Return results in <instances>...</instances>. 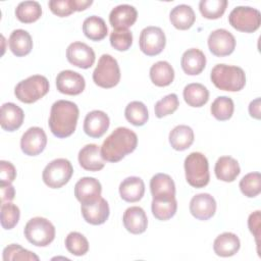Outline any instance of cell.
<instances>
[{"label": "cell", "instance_id": "1", "mask_svg": "<svg viewBox=\"0 0 261 261\" xmlns=\"http://www.w3.org/2000/svg\"><path fill=\"white\" fill-rule=\"evenodd\" d=\"M79 114V107L75 103L67 100L54 102L51 106L48 122L51 133L59 139L71 136L75 130Z\"/></svg>", "mask_w": 261, "mask_h": 261}, {"label": "cell", "instance_id": "2", "mask_svg": "<svg viewBox=\"0 0 261 261\" xmlns=\"http://www.w3.org/2000/svg\"><path fill=\"white\" fill-rule=\"evenodd\" d=\"M137 145L136 133L127 127L119 126L104 140L101 146V155L104 160L115 163L134 152Z\"/></svg>", "mask_w": 261, "mask_h": 261}, {"label": "cell", "instance_id": "3", "mask_svg": "<svg viewBox=\"0 0 261 261\" xmlns=\"http://www.w3.org/2000/svg\"><path fill=\"white\" fill-rule=\"evenodd\" d=\"M213 85L222 91L239 92L246 85V74L243 68L234 65L216 64L210 73Z\"/></svg>", "mask_w": 261, "mask_h": 261}, {"label": "cell", "instance_id": "4", "mask_svg": "<svg viewBox=\"0 0 261 261\" xmlns=\"http://www.w3.org/2000/svg\"><path fill=\"white\" fill-rule=\"evenodd\" d=\"M185 172L188 184L196 189L204 188L210 179L209 164L206 156L200 152H192L185 159Z\"/></svg>", "mask_w": 261, "mask_h": 261}, {"label": "cell", "instance_id": "5", "mask_svg": "<svg viewBox=\"0 0 261 261\" xmlns=\"http://www.w3.org/2000/svg\"><path fill=\"white\" fill-rule=\"evenodd\" d=\"M49 92V82L41 74L31 75L19 82L14 88L15 97L22 103L32 104L43 98Z\"/></svg>", "mask_w": 261, "mask_h": 261}, {"label": "cell", "instance_id": "6", "mask_svg": "<svg viewBox=\"0 0 261 261\" xmlns=\"http://www.w3.org/2000/svg\"><path fill=\"white\" fill-rule=\"evenodd\" d=\"M23 233L31 244L37 247H47L55 238V227L47 218L38 216L27 222Z\"/></svg>", "mask_w": 261, "mask_h": 261}, {"label": "cell", "instance_id": "7", "mask_svg": "<svg viewBox=\"0 0 261 261\" xmlns=\"http://www.w3.org/2000/svg\"><path fill=\"white\" fill-rule=\"evenodd\" d=\"M94 83L104 89L115 87L120 81V69L117 60L109 54H103L93 71Z\"/></svg>", "mask_w": 261, "mask_h": 261}, {"label": "cell", "instance_id": "8", "mask_svg": "<svg viewBox=\"0 0 261 261\" xmlns=\"http://www.w3.org/2000/svg\"><path fill=\"white\" fill-rule=\"evenodd\" d=\"M72 173L73 168L70 161L65 158H57L46 165L42 178L49 188L59 189L69 181Z\"/></svg>", "mask_w": 261, "mask_h": 261}, {"label": "cell", "instance_id": "9", "mask_svg": "<svg viewBox=\"0 0 261 261\" xmlns=\"http://www.w3.org/2000/svg\"><path fill=\"white\" fill-rule=\"evenodd\" d=\"M229 24L239 32L253 33L261 23V13L258 9L250 6H238L228 15Z\"/></svg>", "mask_w": 261, "mask_h": 261}, {"label": "cell", "instance_id": "10", "mask_svg": "<svg viewBox=\"0 0 261 261\" xmlns=\"http://www.w3.org/2000/svg\"><path fill=\"white\" fill-rule=\"evenodd\" d=\"M166 38L162 29L158 27H147L142 30L139 39L141 51L147 56L160 54L165 48Z\"/></svg>", "mask_w": 261, "mask_h": 261}, {"label": "cell", "instance_id": "11", "mask_svg": "<svg viewBox=\"0 0 261 261\" xmlns=\"http://www.w3.org/2000/svg\"><path fill=\"white\" fill-rule=\"evenodd\" d=\"M208 47L210 52L217 57L227 56L234 51L236 39L227 30L218 29L210 33L208 37Z\"/></svg>", "mask_w": 261, "mask_h": 261}, {"label": "cell", "instance_id": "12", "mask_svg": "<svg viewBox=\"0 0 261 261\" xmlns=\"http://www.w3.org/2000/svg\"><path fill=\"white\" fill-rule=\"evenodd\" d=\"M47 145V136L43 128L33 126L28 128L20 139L21 151L28 156H37Z\"/></svg>", "mask_w": 261, "mask_h": 261}, {"label": "cell", "instance_id": "13", "mask_svg": "<svg viewBox=\"0 0 261 261\" xmlns=\"http://www.w3.org/2000/svg\"><path fill=\"white\" fill-rule=\"evenodd\" d=\"M94 50L83 42H73L66 49V58L68 62L76 67L87 69L95 62Z\"/></svg>", "mask_w": 261, "mask_h": 261}, {"label": "cell", "instance_id": "14", "mask_svg": "<svg viewBox=\"0 0 261 261\" xmlns=\"http://www.w3.org/2000/svg\"><path fill=\"white\" fill-rule=\"evenodd\" d=\"M86 87L84 76L73 70H62L56 76L57 90L65 95L75 96L83 93Z\"/></svg>", "mask_w": 261, "mask_h": 261}, {"label": "cell", "instance_id": "15", "mask_svg": "<svg viewBox=\"0 0 261 261\" xmlns=\"http://www.w3.org/2000/svg\"><path fill=\"white\" fill-rule=\"evenodd\" d=\"M102 186L94 177H82L74 186V196L81 204H91L101 198Z\"/></svg>", "mask_w": 261, "mask_h": 261}, {"label": "cell", "instance_id": "16", "mask_svg": "<svg viewBox=\"0 0 261 261\" xmlns=\"http://www.w3.org/2000/svg\"><path fill=\"white\" fill-rule=\"evenodd\" d=\"M216 211V201L208 193H201L194 196L190 202L191 214L199 220L210 219Z\"/></svg>", "mask_w": 261, "mask_h": 261}, {"label": "cell", "instance_id": "17", "mask_svg": "<svg viewBox=\"0 0 261 261\" xmlns=\"http://www.w3.org/2000/svg\"><path fill=\"white\" fill-rule=\"evenodd\" d=\"M110 119L108 115L101 110L89 112L84 120V132L87 136L98 139L101 138L108 129Z\"/></svg>", "mask_w": 261, "mask_h": 261}, {"label": "cell", "instance_id": "18", "mask_svg": "<svg viewBox=\"0 0 261 261\" xmlns=\"http://www.w3.org/2000/svg\"><path fill=\"white\" fill-rule=\"evenodd\" d=\"M81 211L86 222L93 225L103 224L110 213L109 205L102 197L91 204H82Z\"/></svg>", "mask_w": 261, "mask_h": 261}, {"label": "cell", "instance_id": "19", "mask_svg": "<svg viewBox=\"0 0 261 261\" xmlns=\"http://www.w3.org/2000/svg\"><path fill=\"white\" fill-rule=\"evenodd\" d=\"M79 163L88 171H99L105 166V160L101 155V148L96 144H88L79 152Z\"/></svg>", "mask_w": 261, "mask_h": 261}, {"label": "cell", "instance_id": "20", "mask_svg": "<svg viewBox=\"0 0 261 261\" xmlns=\"http://www.w3.org/2000/svg\"><path fill=\"white\" fill-rule=\"evenodd\" d=\"M138 17L137 9L128 4H121L114 7L109 14V22L114 30H127Z\"/></svg>", "mask_w": 261, "mask_h": 261}, {"label": "cell", "instance_id": "21", "mask_svg": "<svg viewBox=\"0 0 261 261\" xmlns=\"http://www.w3.org/2000/svg\"><path fill=\"white\" fill-rule=\"evenodd\" d=\"M24 119L23 110L14 103L8 102L1 106L0 124L6 132H14L18 129Z\"/></svg>", "mask_w": 261, "mask_h": 261}, {"label": "cell", "instance_id": "22", "mask_svg": "<svg viewBox=\"0 0 261 261\" xmlns=\"http://www.w3.org/2000/svg\"><path fill=\"white\" fill-rule=\"evenodd\" d=\"M123 225L125 229L133 234H140L145 232L148 225L146 212L139 206H132L123 213Z\"/></svg>", "mask_w": 261, "mask_h": 261}, {"label": "cell", "instance_id": "23", "mask_svg": "<svg viewBox=\"0 0 261 261\" xmlns=\"http://www.w3.org/2000/svg\"><path fill=\"white\" fill-rule=\"evenodd\" d=\"M180 65L185 73L189 75L200 74L206 66V57L204 53L197 48H191L184 52Z\"/></svg>", "mask_w": 261, "mask_h": 261}, {"label": "cell", "instance_id": "24", "mask_svg": "<svg viewBox=\"0 0 261 261\" xmlns=\"http://www.w3.org/2000/svg\"><path fill=\"white\" fill-rule=\"evenodd\" d=\"M145 194V184L141 177L128 176L119 185V195L128 203L140 201Z\"/></svg>", "mask_w": 261, "mask_h": 261}, {"label": "cell", "instance_id": "25", "mask_svg": "<svg viewBox=\"0 0 261 261\" xmlns=\"http://www.w3.org/2000/svg\"><path fill=\"white\" fill-rule=\"evenodd\" d=\"M241 242L237 234L233 232H223L216 237L213 243V250L217 256L230 257L240 250Z\"/></svg>", "mask_w": 261, "mask_h": 261}, {"label": "cell", "instance_id": "26", "mask_svg": "<svg viewBox=\"0 0 261 261\" xmlns=\"http://www.w3.org/2000/svg\"><path fill=\"white\" fill-rule=\"evenodd\" d=\"M150 191L153 198L175 197V185L170 175L157 173L150 180Z\"/></svg>", "mask_w": 261, "mask_h": 261}, {"label": "cell", "instance_id": "27", "mask_svg": "<svg viewBox=\"0 0 261 261\" xmlns=\"http://www.w3.org/2000/svg\"><path fill=\"white\" fill-rule=\"evenodd\" d=\"M214 172L219 180L225 182L233 181L241 172L239 162L230 156H221L217 159Z\"/></svg>", "mask_w": 261, "mask_h": 261}, {"label": "cell", "instance_id": "28", "mask_svg": "<svg viewBox=\"0 0 261 261\" xmlns=\"http://www.w3.org/2000/svg\"><path fill=\"white\" fill-rule=\"evenodd\" d=\"M10 51L17 57H22L31 53L33 49V40L31 35L21 29L14 30L8 40Z\"/></svg>", "mask_w": 261, "mask_h": 261}, {"label": "cell", "instance_id": "29", "mask_svg": "<svg viewBox=\"0 0 261 261\" xmlns=\"http://www.w3.org/2000/svg\"><path fill=\"white\" fill-rule=\"evenodd\" d=\"M169 19L175 29L185 31L194 24L196 20V14L190 5L179 4L171 9L169 13Z\"/></svg>", "mask_w": 261, "mask_h": 261}, {"label": "cell", "instance_id": "30", "mask_svg": "<svg viewBox=\"0 0 261 261\" xmlns=\"http://www.w3.org/2000/svg\"><path fill=\"white\" fill-rule=\"evenodd\" d=\"M193 143L194 132L189 125H176L169 133V144L176 151H185L190 148Z\"/></svg>", "mask_w": 261, "mask_h": 261}, {"label": "cell", "instance_id": "31", "mask_svg": "<svg viewBox=\"0 0 261 261\" xmlns=\"http://www.w3.org/2000/svg\"><path fill=\"white\" fill-rule=\"evenodd\" d=\"M184 99L186 103L191 107H202L209 100L208 89L199 83H192L185 87Z\"/></svg>", "mask_w": 261, "mask_h": 261}, {"label": "cell", "instance_id": "32", "mask_svg": "<svg viewBox=\"0 0 261 261\" xmlns=\"http://www.w3.org/2000/svg\"><path fill=\"white\" fill-rule=\"evenodd\" d=\"M177 209L175 197L172 198H153L151 210L154 217L158 220L165 221L174 216Z\"/></svg>", "mask_w": 261, "mask_h": 261}, {"label": "cell", "instance_id": "33", "mask_svg": "<svg viewBox=\"0 0 261 261\" xmlns=\"http://www.w3.org/2000/svg\"><path fill=\"white\" fill-rule=\"evenodd\" d=\"M150 79L157 87H167L174 79L173 67L167 61H158L150 68Z\"/></svg>", "mask_w": 261, "mask_h": 261}, {"label": "cell", "instance_id": "34", "mask_svg": "<svg viewBox=\"0 0 261 261\" xmlns=\"http://www.w3.org/2000/svg\"><path fill=\"white\" fill-rule=\"evenodd\" d=\"M84 35L92 41H101L108 34V28L103 18L92 15L87 17L83 22Z\"/></svg>", "mask_w": 261, "mask_h": 261}, {"label": "cell", "instance_id": "35", "mask_svg": "<svg viewBox=\"0 0 261 261\" xmlns=\"http://www.w3.org/2000/svg\"><path fill=\"white\" fill-rule=\"evenodd\" d=\"M42 15V7L37 1H22L15 8V16L22 23H33Z\"/></svg>", "mask_w": 261, "mask_h": 261}, {"label": "cell", "instance_id": "36", "mask_svg": "<svg viewBox=\"0 0 261 261\" xmlns=\"http://www.w3.org/2000/svg\"><path fill=\"white\" fill-rule=\"evenodd\" d=\"M126 120L136 126L144 125L149 119V112L146 105L141 101H133L127 104L124 110Z\"/></svg>", "mask_w": 261, "mask_h": 261}, {"label": "cell", "instance_id": "37", "mask_svg": "<svg viewBox=\"0 0 261 261\" xmlns=\"http://www.w3.org/2000/svg\"><path fill=\"white\" fill-rule=\"evenodd\" d=\"M234 110L233 101L231 98L227 96H219L217 97L211 104L210 111L213 117L219 121L228 120Z\"/></svg>", "mask_w": 261, "mask_h": 261}, {"label": "cell", "instance_id": "38", "mask_svg": "<svg viewBox=\"0 0 261 261\" xmlns=\"http://www.w3.org/2000/svg\"><path fill=\"white\" fill-rule=\"evenodd\" d=\"M227 7L226 0H201L199 10L207 19H217L223 15Z\"/></svg>", "mask_w": 261, "mask_h": 261}, {"label": "cell", "instance_id": "39", "mask_svg": "<svg viewBox=\"0 0 261 261\" xmlns=\"http://www.w3.org/2000/svg\"><path fill=\"white\" fill-rule=\"evenodd\" d=\"M67 251L74 256H83L89 251V242L87 238L77 231H71L65 239Z\"/></svg>", "mask_w": 261, "mask_h": 261}, {"label": "cell", "instance_id": "40", "mask_svg": "<svg viewBox=\"0 0 261 261\" xmlns=\"http://www.w3.org/2000/svg\"><path fill=\"white\" fill-rule=\"evenodd\" d=\"M240 190L248 198H254L261 192V175L259 172H250L240 180Z\"/></svg>", "mask_w": 261, "mask_h": 261}, {"label": "cell", "instance_id": "41", "mask_svg": "<svg viewBox=\"0 0 261 261\" xmlns=\"http://www.w3.org/2000/svg\"><path fill=\"white\" fill-rule=\"evenodd\" d=\"M20 211L19 208L10 202L1 204V226L8 230L12 229L19 220Z\"/></svg>", "mask_w": 261, "mask_h": 261}, {"label": "cell", "instance_id": "42", "mask_svg": "<svg viewBox=\"0 0 261 261\" xmlns=\"http://www.w3.org/2000/svg\"><path fill=\"white\" fill-rule=\"evenodd\" d=\"M179 106V101L176 94H168L164 96L162 99L156 102L154 106L155 115L158 118H162L169 114H172L176 111Z\"/></svg>", "mask_w": 261, "mask_h": 261}, {"label": "cell", "instance_id": "43", "mask_svg": "<svg viewBox=\"0 0 261 261\" xmlns=\"http://www.w3.org/2000/svg\"><path fill=\"white\" fill-rule=\"evenodd\" d=\"M4 261H15V260H35L38 261L39 257L33 252L22 248L18 244H11L3 250Z\"/></svg>", "mask_w": 261, "mask_h": 261}, {"label": "cell", "instance_id": "44", "mask_svg": "<svg viewBox=\"0 0 261 261\" xmlns=\"http://www.w3.org/2000/svg\"><path fill=\"white\" fill-rule=\"evenodd\" d=\"M110 44L117 51H126L133 44V34L128 30H113L110 34Z\"/></svg>", "mask_w": 261, "mask_h": 261}, {"label": "cell", "instance_id": "45", "mask_svg": "<svg viewBox=\"0 0 261 261\" xmlns=\"http://www.w3.org/2000/svg\"><path fill=\"white\" fill-rule=\"evenodd\" d=\"M48 6L51 12L59 17L68 16L75 11L73 0H51Z\"/></svg>", "mask_w": 261, "mask_h": 261}, {"label": "cell", "instance_id": "46", "mask_svg": "<svg viewBox=\"0 0 261 261\" xmlns=\"http://www.w3.org/2000/svg\"><path fill=\"white\" fill-rule=\"evenodd\" d=\"M16 177V169L14 165L5 160L0 161V184H11Z\"/></svg>", "mask_w": 261, "mask_h": 261}, {"label": "cell", "instance_id": "47", "mask_svg": "<svg viewBox=\"0 0 261 261\" xmlns=\"http://www.w3.org/2000/svg\"><path fill=\"white\" fill-rule=\"evenodd\" d=\"M261 216H260V211L257 210L253 213H251L249 215L248 218V226L250 231L253 233V236L255 237V241L257 244V251L259 252V244H260V220Z\"/></svg>", "mask_w": 261, "mask_h": 261}, {"label": "cell", "instance_id": "48", "mask_svg": "<svg viewBox=\"0 0 261 261\" xmlns=\"http://www.w3.org/2000/svg\"><path fill=\"white\" fill-rule=\"evenodd\" d=\"M1 190V204L10 202L14 199L15 190L11 184H0Z\"/></svg>", "mask_w": 261, "mask_h": 261}, {"label": "cell", "instance_id": "49", "mask_svg": "<svg viewBox=\"0 0 261 261\" xmlns=\"http://www.w3.org/2000/svg\"><path fill=\"white\" fill-rule=\"evenodd\" d=\"M249 113L251 117L255 119H260V98H256L249 105Z\"/></svg>", "mask_w": 261, "mask_h": 261}, {"label": "cell", "instance_id": "50", "mask_svg": "<svg viewBox=\"0 0 261 261\" xmlns=\"http://www.w3.org/2000/svg\"><path fill=\"white\" fill-rule=\"evenodd\" d=\"M74 3V10L75 11H83L87 9L89 6L93 4L92 0H73Z\"/></svg>", "mask_w": 261, "mask_h": 261}]
</instances>
